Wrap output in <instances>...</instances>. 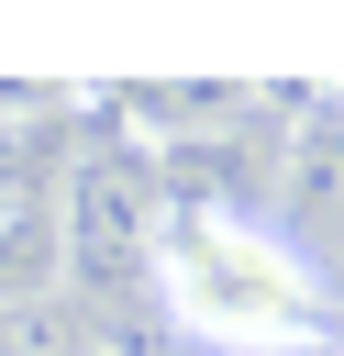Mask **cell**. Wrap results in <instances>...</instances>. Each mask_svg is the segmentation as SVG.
<instances>
[{
	"instance_id": "cell-2",
	"label": "cell",
	"mask_w": 344,
	"mask_h": 356,
	"mask_svg": "<svg viewBox=\"0 0 344 356\" xmlns=\"http://www.w3.org/2000/svg\"><path fill=\"white\" fill-rule=\"evenodd\" d=\"M67 222H78V234H67L78 278H100V267H111V234H122V245H155V211H144V167H111V156H100V167L78 178V200H67Z\"/></svg>"
},
{
	"instance_id": "cell-3",
	"label": "cell",
	"mask_w": 344,
	"mask_h": 356,
	"mask_svg": "<svg viewBox=\"0 0 344 356\" xmlns=\"http://www.w3.org/2000/svg\"><path fill=\"white\" fill-rule=\"evenodd\" d=\"M333 356H344V345H333Z\"/></svg>"
},
{
	"instance_id": "cell-1",
	"label": "cell",
	"mask_w": 344,
	"mask_h": 356,
	"mask_svg": "<svg viewBox=\"0 0 344 356\" xmlns=\"http://www.w3.org/2000/svg\"><path fill=\"white\" fill-rule=\"evenodd\" d=\"M144 267H155L166 312H178L200 345H222V356H289V345L322 334V278H311V256H300L277 222L233 211V200H166Z\"/></svg>"
}]
</instances>
